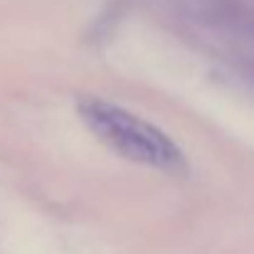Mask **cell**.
<instances>
[{
    "label": "cell",
    "mask_w": 254,
    "mask_h": 254,
    "mask_svg": "<svg viewBox=\"0 0 254 254\" xmlns=\"http://www.w3.org/2000/svg\"><path fill=\"white\" fill-rule=\"evenodd\" d=\"M77 114L91 131V136H96L109 151H114L124 161L163 170L170 175L188 170V161L178 143L138 114L99 96L79 99Z\"/></svg>",
    "instance_id": "cell-1"
}]
</instances>
